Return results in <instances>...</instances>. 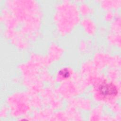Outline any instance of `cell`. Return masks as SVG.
Listing matches in <instances>:
<instances>
[{
  "label": "cell",
  "mask_w": 121,
  "mask_h": 121,
  "mask_svg": "<svg viewBox=\"0 0 121 121\" xmlns=\"http://www.w3.org/2000/svg\"><path fill=\"white\" fill-rule=\"evenodd\" d=\"M100 94L104 96L115 95L117 93L116 87L113 84H106L102 85L99 88Z\"/></svg>",
  "instance_id": "6da1fadb"
}]
</instances>
